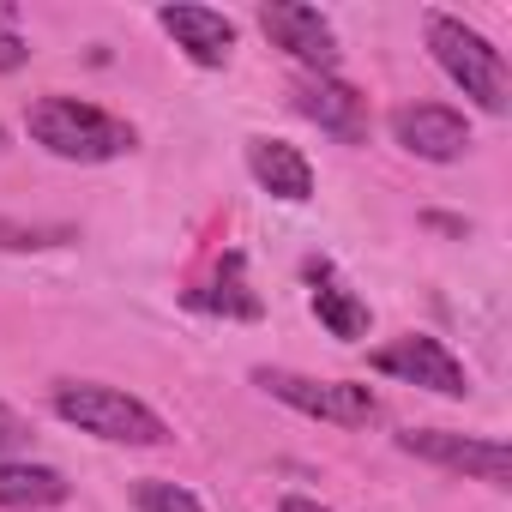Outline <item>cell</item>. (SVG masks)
Instances as JSON below:
<instances>
[{"label":"cell","instance_id":"cell-1","mask_svg":"<svg viewBox=\"0 0 512 512\" xmlns=\"http://www.w3.org/2000/svg\"><path fill=\"white\" fill-rule=\"evenodd\" d=\"M25 133L61 163H115L139 145V133L121 115H109L97 103H79V97H61V91L37 97L25 109Z\"/></svg>","mask_w":512,"mask_h":512},{"label":"cell","instance_id":"cell-2","mask_svg":"<svg viewBox=\"0 0 512 512\" xmlns=\"http://www.w3.org/2000/svg\"><path fill=\"white\" fill-rule=\"evenodd\" d=\"M49 404L67 428H79L91 440H109V446H169L175 440L169 422L145 398H133L121 386H103V380H61Z\"/></svg>","mask_w":512,"mask_h":512},{"label":"cell","instance_id":"cell-3","mask_svg":"<svg viewBox=\"0 0 512 512\" xmlns=\"http://www.w3.org/2000/svg\"><path fill=\"white\" fill-rule=\"evenodd\" d=\"M422 31H428V55H434V67L482 109V115H506V103H512V85H506V55L482 37V31H470L464 19H452V13H428L422 19Z\"/></svg>","mask_w":512,"mask_h":512},{"label":"cell","instance_id":"cell-4","mask_svg":"<svg viewBox=\"0 0 512 512\" xmlns=\"http://www.w3.org/2000/svg\"><path fill=\"white\" fill-rule=\"evenodd\" d=\"M253 386L266 398L314 416V422H332V428H374L380 422V398L356 380H314V374H296V368H253Z\"/></svg>","mask_w":512,"mask_h":512},{"label":"cell","instance_id":"cell-5","mask_svg":"<svg viewBox=\"0 0 512 512\" xmlns=\"http://www.w3.org/2000/svg\"><path fill=\"white\" fill-rule=\"evenodd\" d=\"M398 452H404V458H422V464H434V470L488 482V488H512V452H506V440H488V434L404 428V434H398Z\"/></svg>","mask_w":512,"mask_h":512},{"label":"cell","instance_id":"cell-6","mask_svg":"<svg viewBox=\"0 0 512 512\" xmlns=\"http://www.w3.org/2000/svg\"><path fill=\"white\" fill-rule=\"evenodd\" d=\"M368 368H374V374H392V380H404V386H422V392H434V398H470L464 362H458L440 338H428V332H404V338L380 344V350L368 356Z\"/></svg>","mask_w":512,"mask_h":512},{"label":"cell","instance_id":"cell-7","mask_svg":"<svg viewBox=\"0 0 512 512\" xmlns=\"http://www.w3.org/2000/svg\"><path fill=\"white\" fill-rule=\"evenodd\" d=\"M260 31L272 37V49L302 61V73H338V31H332V19L320 7H302V0H266Z\"/></svg>","mask_w":512,"mask_h":512},{"label":"cell","instance_id":"cell-8","mask_svg":"<svg viewBox=\"0 0 512 512\" xmlns=\"http://www.w3.org/2000/svg\"><path fill=\"white\" fill-rule=\"evenodd\" d=\"M290 97H296V115H308L320 133H332L344 145L368 139V97L350 79H338V73H302Z\"/></svg>","mask_w":512,"mask_h":512},{"label":"cell","instance_id":"cell-9","mask_svg":"<svg viewBox=\"0 0 512 512\" xmlns=\"http://www.w3.org/2000/svg\"><path fill=\"white\" fill-rule=\"evenodd\" d=\"M386 127L422 163H458L470 151V121L458 109H446V103H404V109H392Z\"/></svg>","mask_w":512,"mask_h":512},{"label":"cell","instance_id":"cell-10","mask_svg":"<svg viewBox=\"0 0 512 512\" xmlns=\"http://www.w3.org/2000/svg\"><path fill=\"white\" fill-rule=\"evenodd\" d=\"M157 25H163V37H169L193 67H205V73L229 67V55H235V25H229L217 7L175 0V7H157Z\"/></svg>","mask_w":512,"mask_h":512},{"label":"cell","instance_id":"cell-11","mask_svg":"<svg viewBox=\"0 0 512 512\" xmlns=\"http://www.w3.org/2000/svg\"><path fill=\"white\" fill-rule=\"evenodd\" d=\"M247 175L260 181V193L284 199V205H308L314 199V163L290 145V139H247Z\"/></svg>","mask_w":512,"mask_h":512},{"label":"cell","instance_id":"cell-12","mask_svg":"<svg viewBox=\"0 0 512 512\" xmlns=\"http://www.w3.org/2000/svg\"><path fill=\"white\" fill-rule=\"evenodd\" d=\"M187 308H199V314H217V320H260L266 314V302H260V290L247 284V260L229 247L223 260L211 266V278L199 284V290H187Z\"/></svg>","mask_w":512,"mask_h":512},{"label":"cell","instance_id":"cell-13","mask_svg":"<svg viewBox=\"0 0 512 512\" xmlns=\"http://www.w3.org/2000/svg\"><path fill=\"white\" fill-rule=\"evenodd\" d=\"M73 482L55 464H31V458H0V506L7 512H49L67 506Z\"/></svg>","mask_w":512,"mask_h":512},{"label":"cell","instance_id":"cell-14","mask_svg":"<svg viewBox=\"0 0 512 512\" xmlns=\"http://www.w3.org/2000/svg\"><path fill=\"white\" fill-rule=\"evenodd\" d=\"M308 284H314V314H320V326H326L338 344H356V338L368 332V302H362L350 284H338L332 260H308Z\"/></svg>","mask_w":512,"mask_h":512},{"label":"cell","instance_id":"cell-15","mask_svg":"<svg viewBox=\"0 0 512 512\" xmlns=\"http://www.w3.org/2000/svg\"><path fill=\"white\" fill-rule=\"evenodd\" d=\"M133 506H139V512H205L193 488H181V482H157V476L133 482Z\"/></svg>","mask_w":512,"mask_h":512},{"label":"cell","instance_id":"cell-16","mask_svg":"<svg viewBox=\"0 0 512 512\" xmlns=\"http://www.w3.org/2000/svg\"><path fill=\"white\" fill-rule=\"evenodd\" d=\"M67 241H79V229L73 223H0V247H67Z\"/></svg>","mask_w":512,"mask_h":512},{"label":"cell","instance_id":"cell-17","mask_svg":"<svg viewBox=\"0 0 512 512\" xmlns=\"http://www.w3.org/2000/svg\"><path fill=\"white\" fill-rule=\"evenodd\" d=\"M31 440V422L13 410V404H0V458H7V452H19Z\"/></svg>","mask_w":512,"mask_h":512},{"label":"cell","instance_id":"cell-18","mask_svg":"<svg viewBox=\"0 0 512 512\" xmlns=\"http://www.w3.org/2000/svg\"><path fill=\"white\" fill-rule=\"evenodd\" d=\"M31 61V43L13 31V25H0V73H19Z\"/></svg>","mask_w":512,"mask_h":512},{"label":"cell","instance_id":"cell-19","mask_svg":"<svg viewBox=\"0 0 512 512\" xmlns=\"http://www.w3.org/2000/svg\"><path fill=\"white\" fill-rule=\"evenodd\" d=\"M278 512H332V506H320V500H308V494H284Z\"/></svg>","mask_w":512,"mask_h":512},{"label":"cell","instance_id":"cell-20","mask_svg":"<svg viewBox=\"0 0 512 512\" xmlns=\"http://www.w3.org/2000/svg\"><path fill=\"white\" fill-rule=\"evenodd\" d=\"M0 145H7V127H0Z\"/></svg>","mask_w":512,"mask_h":512}]
</instances>
